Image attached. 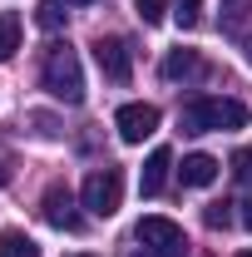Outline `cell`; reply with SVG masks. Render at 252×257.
I'll return each mask as SVG.
<instances>
[{"instance_id": "1", "label": "cell", "mask_w": 252, "mask_h": 257, "mask_svg": "<svg viewBox=\"0 0 252 257\" xmlns=\"http://www.w3.org/2000/svg\"><path fill=\"white\" fill-rule=\"evenodd\" d=\"M40 84L60 104H79L84 99V69H79V55L69 45H50L45 50V64H40Z\"/></svg>"}, {"instance_id": "2", "label": "cell", "mask_w": 252, "mask_h": 257, "mask_svg": "<svg viewBox=\"0 0 252 257\" xmlns=\"http://www.w3.org/2000/svg\"><path fill=\"white\" fill-rule=\"evenodd\" d=\"M247 109L237 99H188L178 109V128L183 134H213V128H242Z\"/></svg>"}, {"instance_id": "3", "label": "cell", "mask_w": 252, "mask_h": 257, "mask_svg": "<svg viewBox=\"0 0 252 257\" xmlns=\"http://www.w3.org/2000/svg\"><path fill=\"white\" fill-rule=\"evenodd\" d=\"M79 198H84V208H89L94 218H114L119 203H124V173H119V168H94V173L84 178Z\"/></svg>"}, {"instance_id": "4", "label": "cell", "mask_w": 252, "mask_h": 257, "mask_svg": "<svg viewBox=\"0 0 252 257\" xmlns=\"http://www.w3.org/2000/svg\"><path fill=\"white\" fill-rule=\"evenodd\" d=\"M134 237H139L154 257H183L188 252V237H183V227L173 223V218H144Z\"/></svg>"}, {"instance_id": "5", "label": "cell", "mask_w": 252, "mask_h": 257, "mask_svg": "<svg viewBox=\"0 0 252 257\" xmlns=\"http://www.w3.org/2000/svg\"><path fill=\"white\" fill-rule=\"evenodd\" d=\"M94 60L104 69V79H114V84H129V74H134V55H129V45L119 35H99L94 40Z\"/></svg>"}, {"instance_id": "6", "label": "cell", "mask_w": 252, "mask_h": 257, "mask_svg": "<svg viewBox=\"0 0 252 257\" xmlns=\"http://www.w3.org/2000/svg\"><path fill=\"white\" fill-rule=\"evenodd\" d=\"M114 128H119L124 144H144L149 134H158V109L154 104H124L114 114Z\"/></svg>"}, {"instance_id": "7", "label": "cell", "mask_w": 252, "mask_h": 257, "mask_svg": "<svg viewBox=\"0 0 252 257\" xmlns=\"http://www.w3.org/2000/svg\"><path fill=\"white\" fill-rule=\"evenodd\" d=\"M40 213H45V223L60 227V232H79V227H84V218L74 213V198H69V188H60V183L40 198Z\"/></svg>"}, {"instance_id": "8", "label": "cell", "mask_w": 252, "mask_h": 257, "mask_svg": "<svg viewBox=\"0 0 252 257\" xmlns=\"http://www.w3.org/2000/svg\"><path fill=\"white\" fill-rule=\"evenodd\" d=\"M168 168H173V154H168V149H154V154H149V163H144V173H139V188H144V198H158V193H163V183H168Z\"/></svg>"}, {"instance_id": "9", "label": "cell", "mask_w": 252, "mask_h": 257, "mask_svg": "<svg viewBox=\"0 0 252 257\" xmlns=\"http://www.w3.org/2000/svg\"><path fill=\"white\" fill-rule=\"evenodd\" d=\"M198 69H203L198 50H168V55H163V79H168V84H178V79H193Z\"/></svg>"}, {"instance_id": "10", "label": "cell", "mask_w": 252, "mask_h": 257, "mask_svg": "<svg viewBox=\"0 0 252 257\" xmlns=\"http://www.w3.org/2000/svg\"><path fill=\"white\" fill-rule=\"evenodd\" d=\"M178 173H183V183H188V188H208V183L218 178V159H213V154H188Z\"/></svg>"}, {"instance_id": "11", "label": "cell", "mask_w": 252, "mask_h": 257, "mask_svg": "<svg viewBox=\"0 0 252 257\" xmlns=\"http://www.w3.org/2000/svg\"><path fill=\"white\" fill-rule=\"evenodd\" d=\"M0 257H40V247L25 232H0Z\"/></svg>"}, {"instance_id": "12", "label": "cell", "mask_w": 252, "mask_h": 257, "mask_svg": "<svg viewBox=\"0 0 252 257\" xmlns=\"http://www.w3.org/2000/svg\"><path fill=\"white\" fill-rule=\"evenodd\" d=\"M20 50V20L15 15H0V60H10Z\"/></svg>"}, {"instance_id": "13", "label": "cell", "mask_w": 252, "mask_h": 257, "mask_svg": "<svg viewBox=\"0 0 252 257\" xmlns=\"http://www.w3.org/2000/svg\"><path fill=\"white\" fill-rule=\"evenodd\" d=\"M35 25H40V30H60V25H64L60 0H40V5H35Z\"/></svg>"}, {"instance_id": "14", "label": "cell", "mask_w": 252, "mask_h": 257, "mask_svg": "<svg viewBox=\"0 0 252 257\" xmlns=\"http://www.w3.org/2000/svg\"><path fill=\"white\" fill-rule=\"evenodd\" d=\"M134 10H139L144 25H158V20L168 15V0H134Z\"/></svg>"}, {"instance_id": "15", "label": "cell", "mask_w": 252, "mask_h": 257, "mask_svg": "<svg viewBox=\"0 0 252 257\" xmlns=\"http://www.w3.org/2000/svg\"><path fill=\"white\" fill-rule=\"evenodd\" d=\"M173 15H178V25H183V30H193V25L203 20V0H178V10H173Z\"/></svg>"}, {"instance_id": "16", "label": "cell", "mask_w": 252, "mask_h": 257, "mask_svg": "<svg viewBox=\"0 0 252 257\" xmlns=\"http://www.w3.org/2000/svg\"><path fill=\"white\" fill-rule=\"evenodd\" d=\"M232 178L237 183H252V149H237L232 154Z\"/></svg>"}, {"instance_id": "17", "label": "cell", "mask_w": 252, "mask_h": 257, "mask_svg": "<svg viewBox=\"0 0 252 257\" xmlns=\"http://www.w3.org/2000/svg\"><path fill=\"white\" fill-rule=\"evenodd\" d=\"M252 0H222V15H227V25H237V20H247Z\"/></svg>"}, {"instance_id": "18", "label": "cell", "mask_w": 252, "mask_h": 257, "mask_svg": "<svg viewBox=\"0 0 252 257\" xmlns=\"http://www.w3.org/2000/svg\"><path fill=\"white\" fill-rule=\"evenodd\" d=\"M227 218H232L227 203H213V208H208V227H227Z\"/></svg>"}, {"instance_id": "19", "label": "cell", "mask_w": 252, "mask_h": 257, "mask_svg": "<svg viewBox=\"0 0 252 257\" xmlns=\"http://www.w3.org/2000/svg\"><path fill=\"white\" fill-rule=\"evenodd\" d=\"M30 124L40 128V134H45V139H55V134H60V128H55V119H45V114H30Z\"/></svg>"}, {"instance_id": "20", "label": "cell", "mask_w": 252, "mask_h": 257, "mask_svg": "<svg viewBox=\"0 0 252 257\" xmlns=\"http://www.w3.org/2000/svg\"><path fill=\"white\" fill-rule=\"evenodd\" d=\"M237 208H242V213H237V223H242V227L252 232V198H247V203H237Z\"/></svg>"}, {"instance_id": "21", "label": "cell", "mask_w": 252, "mask_h": 257, "mask_svg": "<svg viewBox=\"0 0 252 257\" xmlns=\"http://www.w3.org/2000/svg\"><path fill=\"white\" fill-rule=\"evenodd\" d=\"M5 183H10V173H5V168H0V188H5Z\"/></svg>"}, {"instance_id": "22", "label": "cell", "mask_w": 252, "mask_h": 257, "mask_svg": "<svg viewBox=\"0 0 252 257\" xmlns=\"http://www.w3.org/2000/svg\"><path fill=\"white\" fill-rule=\"evenodd\" d=\"M64 5H89V0H64Z\"/></svg>"}, {"instance_id": "23", "label": "cell", "mask_w": 252, "mask_h": 257, "mask_svg": "<svg viewBox=\"0 0 252 257\" xmlns=\"http://www.w3.org/2000/svg\"><path fill=\"white\" fill-rule=\"evenodd\" d=\"M247 60H252V45H247Z\"/></svg>"}, {"instance_id": "24", "label": "cell", "mask_w": 252, "mask_h": 257, "mask_svg": "<svg viewBox=\"0 0 252 257\" xmlns=\"http://www.w3.org/2000/svg\"><path fill=\"white\" fill-rule=\"evenodd\" d=\"M237 257H252V252H237Z\"/></svg>"}, {"instance_id": "25", "label": "cell", "mask_w": 252, "mask_h": 257, "mask_svg": "<svg viewBox=\"0 0 252 257\" xmlns=\"http://www.w3.org/2000/svg\"><path fill=\"white\" fill-rule=\"evenodd\" d=\"M139 257H144V252H139Z\"/></svg>"}]
</instances>
